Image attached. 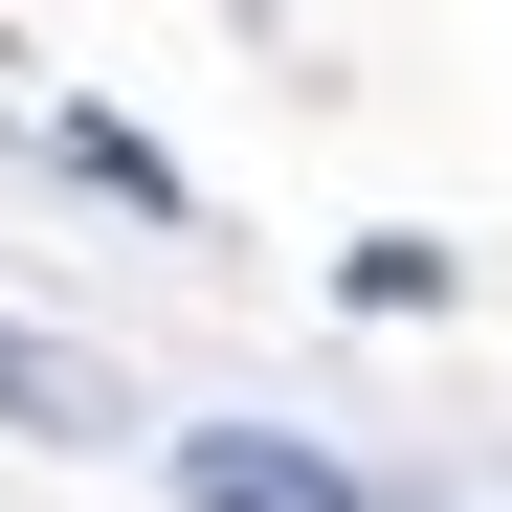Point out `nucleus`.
Instances as JSON below:
<instances>
[{
  "label": "nucleus",
  "mask_w": 512,
  "mask_h": 512,
  "mask_svg": "<svg viewBox=\"0 0 512 512\" xmlns=\"http://www.w3.org/2000/svg\"><path fill=\"white\" fill-rule=\"evenodd\" d=\"M179 512H379V490L290 423H179Z\"/></svg>",
  "instance_id": "nucleus-1"
},
{
  "label": "nucleus",
  "mask_w": 512,
  "mask_h": 512,
  "mask_svg": "<svg viewBox=\"0 0 512 512\" xmlns=\"http://www.w3.org/2000/svg\"><path fill=\"white\" fill-rule=\"evenodd\" d=\"M0 423H112V401H90V379H67V357H45V334H0Z\"/></svg>",
  "instance_id": "nucleus-2"
}]
</instances>
